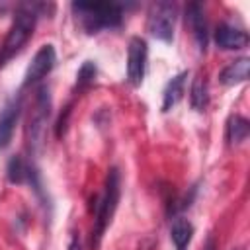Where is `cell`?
<instances>
[{
    "instance_id": "obj_1",
    "label": "cell",
    "mask_w": 250,
    "mask_h": 250,
    "mask_svg": "<svg viewBox=\"0 0 250 250\" xmlns=\"http://www.w3.org/2000/svg\"><path fill=\"white\" fill-rule=\"evenodd\" d=\"M72 12L88 33L104 27H117L123 20V10L115 2H74Z\"/></svg>"
},
{
    "instance_id": "obj_2",
    "label": "cell",
    "mask_w": 250,
    "mask_h": 250,
    "mask_svg": "<svg viewBox=\"0 0 250 250\" xmlns=\"http://www.w3.org/2000/svg\"><path fill=\"white\" fill-rule=\"evenodd\" d=\"M119 193H121V176L117 168H109L105 176V186L104 193L100 195L96 203V219H94V230H92V244L98 246L107 225L111 223V217L117 209L119 203Z\"/></svg>"
},
{
    "instance_id": "obj_3",
    "label": "cell",
    "mask_w": 250,
    "mask_h": 250,
    "mask_svg": "<svg viewBox=\"0 0 250 250\" xmlns=\"http://www.w3.org/2000/svg\"><path fill=\"white\" fill-rule=\"evenodd\" d=\"M35 20H37V12H35V6H31V4H25L16 12L14 21L10 25V31H8L4 45H2L0 64H4V61H8L12 55H16L27 43V39L33 33Z\"/></svg>"
},
{
    "instance_id": "obj_4",
    "label": "cell",
    "mask_w": 250,
    "mask_h": 250,
    "mask_svg": "<svg viewBox=\"0 0 250 250\" xmlns=\"http://www.w3.org/2000/svg\"><path fill=\"white\" fill-rule=\"evenodd\" d=\"M51 115V98H49V90L45 86H41L37 90V98H35V107L29 115L27 121V143L31 150H39L43 141H45V129H47V121Z\"/></svg>"
},
{
    "instance_id": "obj_5",
    "label": "cell",
    "mask_w": 250,
    "mask_h": 250,
    "mask_svg": "<svg viewBox=\"0 0 250 250\" xmlns=\"http://www.w3.org/2000/svg\"><path fill=\"white\" fill-rule=\"evenodd\" d=\"M176 6L170 2H154L146 16V29L152 37L170 41L174 37Z\"/></svg>"
},
{
    "instance_id": "obj_6",
    "label": "cell",
    "mask_w": 250,
    "mask_h": 250,
    "mask_svg": "<svg viewBox=\"0 0 250 250\" xmlns=\"http://www.w3.org/2000/svg\"><path fill=\"white\" fill-rule=\"evenodd\" d=\"M146 41L141 37H133L129 41L127 49V78L133 86H139L145 78V68H146Z\"/></svg>"
},
{
    "instance_id": "obj_7",
    "label": "cell",
    "mask_w": 250,
    "mask_h": 250,
    "mask_svg": "<svg viewBox=\"0 0 250 250\" xmlns=\"http://www.w3.org/2000/svg\"><path fill=\"white\" fill-rule=\"evenodd\" d=\"M55 62H57L55 47H53V45H43V47L35 53V57L31 59V62H29V66H27L23 86H29V84L39 82L43 76H47V74L53 70Z\"/></svg>"
},
{
    "instance_id": "obj_8",
    "label": "cell",
    "mask_w": 250,
    "mask_h": 250,
    "mask_svg": "<svg viewBox=\"0 0 250 250\" xmlns=\"http://www.w3.org/2000/svg\"><path fill=\"white\" fill-rule=\"evenodd\" d=\"M215 43L225 49V51H234V49H242L248 45V33L240 27L223 23L217 27L215 31Z\"/></svg>"
},
{
    "instance_id": "obj_9",
    "label": "cell",
    "mask_w": 250,
    "mask_h": 250,
    "mask_svg": "<svg viewBox=\"0 0 250 250\" xmlns=\"http://www.w3.org/2000/svg\"><path fill=\"white\" fill-rule=\"evenodd\" d=\"M186 23L191 29L197 45L201 51H205L207 47V23H205V16L199 4H189L186 8Z\"/></svg>"
},
{
    "instance_id": "obj_10",
    "label": "cell",
    "mask_w": 250,
    "mask_h": 250,
    "mask_svg": "<svg viewBox=\"0 0 250 250\" xmlns=\"http://www.w3.org/2000/svg\"><path fill=\"white\" fill-rule=\"evenodd\" d=\"M18 117H20V102L14 100V102H10V104L4 107V111L0 113V148H4V146L10 145Z\"/></svg>"
},
{
    "instance_id": "obj_11",
    "label": "cell",
    "mask_w": 250,
    "mask_h": 250,
    "mask_svg": "<svg viewBox=\"0 0 250 250\" xmlns=\"http://www.w3.org/2000/svg\"><path fill=\"white\" fill-rule=\"evenodd\" d=\"M186 78H188V72H180L166 84L164 94H162V111H170L182 100L184 90H186Z\"/></svg>"
},
{
    "instance_id": "obj_12",
    "label": "cell",
    "mask_w": 250,
    "mask_h": 250,
    "mask_svg": "<svg viewBox=\"0 0 250 250\" xmlns=\"http://www.w3.org/2000/svg\"><path fill=\"white\" fill-rule=\"evenodd\" d=\"M248 68H250V61L246 57L242 59H236L232 61L229 66H225L219 74V80L225 84V86H232V84H238V82H244L248 78Z\"/></svg>"
},
{
    "instance_id": "obj_13",
    "label": "cell",
    "mask_w": 250,
    "mask_h": 250,
    "mask_svg": "<svg viewBox=\"0 0 250 250\" xmlns=\"http://www.w3.org/2000/svg\"><path fill=\"white\" fill-rule=\"evenodd\" d=\"M170 236L176 244V250H186L193 236V225L188 219L178 217V219H174V223L170 227Z\"/></svg>"
},
{
    "instance_id": "obj_14",
    "label": "cell",
    "mask_w": 250,
    "mask_h": 250,
    "mask_svg": "<svg viewBox=\"0 0 250 250\" xmlns=\"http://www.w3.org/2000/svg\"><path fill=\"white\" fill-rule=\"evenodd\" d=\"M248 133H250V123H248L246 117H242V115H232V117L229 119V123H227V139H229V143L238 145V143L246 141Z\"/></svg>"
},
{
    "instance_id": "obj_15",
    "label": "cell",
    "mask_w": 250,
    "mask_h": 250,
    "mask_svg": "<svg viewBox=\"0 0 250 250\" xmlns=\"http://www.w3.org/2000/svg\"><path fill=\"white\" fill-rule=\"evenodd\" d=\"M189 100L195 111H203L209 104V94H207V82L203 80V76H195L191 82V90H189Z\"/></svg>"
},
{
    "instance_id": "obj_16",
    "label": "cell",
    "mask_w": 250,
    "mask_h": 250,
    "mask_svg": "<svg viewBox=\"0 0 250 250\" xmlns=\"http://www.w3.org/2000/svg\"><path fill=\"white\" fill-rule=\"evenodd\" d=\"M8 178H10V182H14V184H21V182H31V178H33V172H31V168H29V164L21 158V156H14L12 160H10V164H8Z\"/></svg>"
},
{
    "instance_id": "obj_17",
    "label": "cell",
    "mask_w": 250,
    "mask_h": 250,
    "mask_svg": "<svg viewBox=\"0 0 250 250\" xmlns=\"http://www.w3.org/2000/svg\"><path fill=\"white\" fill-rule=\"evenodd\" d=\"M94 78H96V64H94L92 61H86V62L80 66L78 74H76V84H78L80 88H84V86L92 84Z\"/></svg>"
},
{
    "instance_id": "obj_18",
    "label": "cell",
    "mask_w": 250,
    "mask_h": 250,
    "mask_svg": "<svg viewBox=\"0 0 250 250\" xmlns=\"http://www.w3.org/2000/svg\"><path fill=\"white\" fill-rule=\"evenodd\" d=\"M70 250H82V244H80V236H74V238H72Z\"/></svg>"
},
{
    "instance_id": "obj_19",
    "label": "cell",
    "mask_w": 250,
    "mask_h": 250,
    "mask_svg": "<svg viewBox=\"0 0 250 250\" xmlns=\"http://www.w3.org/2000/svg\"><path fill=\"white\" fill-rule=\"evenodd\" d=\"M205 250H217V246H215V240H213V238H209V240H207Z\"/></svg>"
},
{
    "instance_id": "obj_20",
    "label": "cell",
    "mask_w": 250,
    "mask_h": 250,
    "mask_svg": "<svg viewBox=\"0 0 250 250\" xmlns=\"http://www.w3.org/2000/svg\"><path fill=\"white\" fill-rule=\"evenodd\" d=\"M234 250H238V248H234Z\"/></svg>"
}]
</instances>
